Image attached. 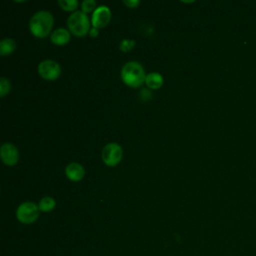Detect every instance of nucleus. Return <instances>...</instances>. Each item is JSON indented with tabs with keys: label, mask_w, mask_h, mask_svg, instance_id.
I'll return each mask as SVG.
<instances>
[{
	"label": "nucleus",
	"mask_w": 256,
	"mask_h": 256,
	"mask_svg": "<svg viewBox=\"0 0 256 256\" xmlns=\"http://www.w3.org/2000/svg\"><path fill=\"white\" fill-rule=\"evenodd\" d=\"M120 75L123 82L132 88L140 87L145 82L146 78L143 66L137 61L126 62L121 69Z\"/></svg>",
	"instance_id": "1"
},
{
	"label": "nucleus",
	"mask_w": 256,
	"mask_h": 256,
	"mask_svg": "<svg viewBox=\"0 0 256 256\" xmlns=\"http://www.w3.org/2000/svg\"><path fill=\"white\" fill-rule=\"evenodd\" d=\"M53 16L50 12L41 10L36 12L29 21L30 32L38 38H45L53 27Z\"/></svg>",
	"instance_id": "2"
},
{
	"label": "nucleus",
	"mask_w": 256,
	"mask_h": 256,
	"mask_svg": "<svg viewBox=\"0 0 256 256\" xmlns=\"http://www.w3.org/2000/svg\"><path fill=\"white\" fill-rule=\"evenodd\" d=\"M69 31L78 37L84 36L90 31V20L86 13L82 11L73 12L67 19Z\"/></svg>",
	"instance_id": "3"
},
{
	"label": "nucleus",
	"mask_w": 256,
	"mask_h": 256,
	"mask_svg": "<svg viewBox=\"0 0 256 256\" xmlns=\"http://www.w3.org/2000/svg\"><path fill=\"white\" fill-rule=\"evenodd\" d=\"M39 207L34 202H23L16 210V218L23 224H32L39 217Z\"/></svg>",
	"instance_id": "4"
},
{
	"label": "nucleus",
	"mask_w": 256,
	"mask_h": 256,
	"mask_svg": "<svg viewBox=\"0 0 256 256\" xmlns=\"http://www.w3.org/2000/svg\"><path fill=\"white\" fill-rule=\"evenodd\" d=\"M122 156H123L122 147L116 142H110L106 144L103 147L102 153H101L102 161L104 162V164L110 167L116 166L121 161Z\"/></svg>",
	"instance_id": "5"
},
{
	"label": "nucleus",
	"mask_w": 256,
	"mask_h": 256,
	"mask_svg": "<svg viewBox=\"0 0 256 256\" xmlns=\"http://www.w3.org/2000/svg\"><path fill=\"white\" fill-rule=\"evenodd\" d=\"M38 73L45 80H56L61 74V67L58 62L46 59L38 64Z\"/></svg>",
	"instance_id": "6"
},
{
	"label": "nucleus",
	"mask_w": 256,
	"mask_h": 256,
	"mask_svg": "<svg viewBox=\"0 0 256 256\" xmlns=\"http://www.w3.org/2000/svg\"><path fill=\"white\" fill-rule=\"evenodd\" d=\"M110 19H111V11L109 7L106 5L98 6L92 14V18H91L92 27L102 28L109 23Z\"/></svg>",
	"instance_id": "7"
},
{
	"label": "nucleus",
	"mask_w": 256,
	"mask_h": 256,
	"mask_svg": "<svg viewBox=\"0 0 256 256\" xmlns=\"http://www.w3.org/2000/svg\"><path fill=\"white\" fill-rule=\"evenodd\" d=\"M0 156L3 163L8 166H12L18 162L19 152L16 146L12 143H3L0 147Z\"/></svg>",
	"instance_id": "8"
},
{
	"label": "nucleus",
	"mask_w": 256,
	"mask_h": 256,
	"mask_svg": "<svg viewBox=\"0 0 256 256\" xmlns=\"http://www.w3.org/2000/svg\"><path fill=\"white\" fill-rule=\"evenodd\" d=\"M65 174L68 177V179H70L71 181H80L85 174L84 168L81 164L76 163V162H72L69 163L66 168H65Z\"/></svg>",
	"instance_id": "9"
},
{
	"label": "nucleus",
	"mask_w": 256,
	"mask_h": 256,
	"mask_svg": "<svg viewBox=\"0 0 256 256\" xmlns=\"http://www.w3.org/2000/svg\"><path fill=\"white\" fill-rule=\"evenodd\" d=\"M50 39L56 45H64L70 40V31L65 28H57L51 33Z\"/></svg>",
	"instance_id": "10"
},
{
	"label": "nucleus",
	"mask_w": 256,
	"mask_h": 256,
	"mask_svg": "<svg viewBox=\"0 0 256 256\" xmlns=\"http://www.w3.org/2000/svg\"><path fill=\"white\" fill-rule=\"evenodd\" d=\"M163 76L157 72H151L146 74L145 84L150 89H159L163 85Z\"/></svg>",
	"instance_id": "11"
},
{
	"label": "nucleus",
	"mask_w": 256,
	"mask_h": 256,
	"mask_svg": "<svg viewBox=\"0 0 256 256\" xmlns=\"http://www.w3.org/2000/svg\"><path fill=\"white\" fill-rule=\"evenodd\" d=\"M16 48V43L12 38H4L0 42V54L2 56L13 53Z\"/></svg>",
	"instance_id": "12"
},
{
	"label": "nucleus",
	"mask_w": 256,
	"mask_h": 256,
	"mask_svg": "<svg viewBox=\"0 0 256 256\" xmlns=\"http://www.w3.org/2000/svg\"><path fill=\"white\" fill-rule=\"evenodd\" d=\"M56 205V201L53 197L50 196H45L43 198L40 199L39 203H38V207L39 210L42 212H50L54 209Z\"/></svg>",
	"instance_id": "13"
},
{
	"label": "nucleus",
	"mask_w": 256,
	"mask_h": 256,
	"mask_svg": "<svg viewBox=\"0 0 256 256\" xmlns=\"http://www.w3.org/2000/svg\"><path fill=\"white\" fill-rule=\"evenodd\" d=\"M58 4L65 11H74L79 3L77 0H59Z\"/></svg>",
	"instance_id": "14"
},
{
	"label": "nucleus",
	"mask_w": 256,
	"mask_h": 256,
	"mask_svg": "<svg viewBox=\"0 0 256 256\" xmlns=\"http://www.w3.org/2000/svg\"><path fill=\"white\" fill-rule=\"evenodd\" d=\"M96 8H97L96 7V1H94V0H84L81 3V9H82L81 11L86 13V14L91 12V11L94 12V10Z\"/></svg>",
	"instance_id": "15"
},
{
	"label": "nucleus",
	"mask_w": 256,
	"mask_h": 256,
	"mask_svg": "<svg viewBox=\"0 0 256 256\" xmlns=\"http://www.w3.org/2000/svg\"><path fill=\"white\" fill-rule=\"evenodd\" d=\"M11 88V84L9 80L5 77L0 78V95L1 97H4L7 93H9Z\"/></svg>",
	"instance_id": "16"
},
{
	"label": "nucleus",
	"mask_w": 256,
	"mask_h": 256,
	"mask_svg": "<svg viewBox=\"0 0 256 256\" xmlns=\"http://www.w3.org/2000/svg\"><path fill=\"white\" fill-rule=\"evenodd\" d=\"M135 44L136 42L132 39H123L119 44V49L123 52H128L135 46Z\"/></svg>",
	"instance_id": "17"
},
{
	"label": "nucleus",
	"mask_w": 256,
	"mask_h": 256,
	"mask_svg": "<svg viewBox=\"0 0 256 256\" xmlns=\"http://www.w3.org/2000/svg\"><path fill=\"white\" fill-rule=\"evenodd\" d=\"M123 3L128 7V8H136L139 4H140V1L139 0H124Z\"/></svg>",
	"instance_id": "18"
},
{
	"label": "nucleus",
	"mask_w": 256,
	"mask_h": 256,
	"mask_svg": "<svg viewBox=\"0 0 256 256\" xmlns=\"http://www.w3.org/2000/svg\"><path fill=\"white\" fill-rule=\"evenodd\" d=\"M89 35L91 37H96L98 35V28H95V27H91L90 28V31H89Z\"/></svg>",
	"instance_id": "19"
}]
</instances>
